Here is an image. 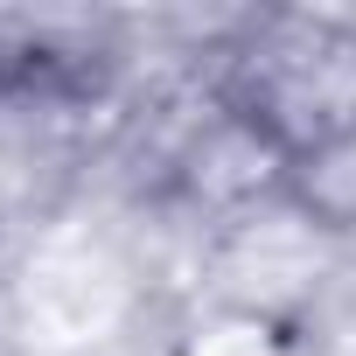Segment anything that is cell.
I'll return each mask as SVG.
<instances>
[{
	"mask_svg": "<svg viewBox=\"0 0 356 356\" xmlns=\"http://www.w3.org/2000/svg\"><path fill=\"white\" fill-rule=\"evenodd\" d=\"M224 98L245 105L252 119H266L293 147V161H307L356 133V35L335 22L280 15L252 35Z\"/></svg>",
	"mask_w": 356,
	"mask_h": 356,
	"instance_id": "1",
	"label": "cell"
},
{
	"mask_svg": "<svg viewBox=\"0 0 356 356\" xmlns=\"http://www.w3.org/2000/svg\"><path fill=\"white\" fill-rule=\"evenodd\" d=\"M293 175H300L293 147L231 98H217L175 154V189L203 210H252V203L293 189Z\"/></svg>",
	"mask_w": 356,
	"mask_h": 356,
	"instance_id": "2",
	"label": "cell"
}]
</instances>
